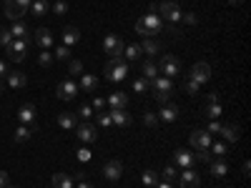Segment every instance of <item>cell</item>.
<instances>
[{"mask_svg":"<svg viewBox=\"0 0 251 188\" xmlns=\"http://www.w3.org/2000/svg\"><path fill=\"white\" fill-rule=\"evenodd\" d=\"M188 143H191L196 151H203V148L211 145V133H208V131H194L191 138H188Z\"/></svg>","mask_w":251,"mask_h":188,"instance_id":"4fadbf2b","label":"cell"},{"mask_svg":"<svg viewBox=\"0 0 251 188\" xmlns=\"http://www.w3.org/2000/svg\"><path fill=\"white\" fill-rule=\"evenodd\" d=\"M33 0H5V15L10 20H23Z\"/></svg>","mask_w":251,"mask_h":188,"instance_id":"277c9868","label":"cell"},{"mask_svg":"<svg viewBox=\"0 0 251 188\" xmlns=\"http://www.w3.org/2000/svg\"><path fill=\"white\" fill-rule=\"evenodd\" d=\"M3 91H5V83H3V78H0V95H3Z\"/></svg>","mask_w":251,"mask_h":188,"instance_id":"6125c7cd","label":"cell"},{"mask_svg":"<svg viewBox=\"0 0 251 188\" xmlns=\"http://www.w3.org/2000/svg\"><path fill=\"white\" fill-rule=\"evenodd\" d=\"M106 78L111 80V83H121V80H126V75H128V66H126V60L123 63H116V60H108V66H106Z\"/></svg>","mask_w":251,"mask_h":188,"instance_id":"5b68a950","label":"cell"},{"mask_svg":"<svg viewBox=\"0 0 251 188\" xmlns=\"http://www.w3.org/2000/svg\"><path fill=\"white\" fill-rule=\"evenodd\" d=\"M28 10H30L35 18H40V15H46V13L50 10V3H48V0H33Z\"/></svg>","mask_w":251,"mask_h":188,"instance_id":"d6a6232c","label":"cell"},{"mask_svg":"<svg viewBox=\"0 0 251 188\" xmlns=\"http://www.w3.org/2000/svg\"><path fill=\"white\" fill-rule=\"evenodd\" d=\"M78 91H80V88L75 86L73 80H63L60 86H58V93H55V95H58L60 100H73V98L78 95Z\"/></svg>","mask_w":251,"mask_h":188,"instance_id":"9a60e30c","label":"cell"},{"mask_svg":"<svg viewBox=\"0 0 251 188\" xmlns=\"http://www.w3.org/2000/svg\"><path fill=\"white\" fill-rule=\"evenodd\" d=\"M5 186H10V176L5 171H0V188H5Z\"/></svg>","mask_w":251,"mask_h":188,"instance_id":"db71d44e","label":"cell"},{"mask_svg":"<svg viewBox=\"0 0 251 188\" xmlns=\"http://www.w3.org/2000/svg\"><path fill=\"white\" fill-rule=\"evenodd\" d=\"M38 63H40L43 68H48L50 63H53V53H48V50H40V55H38Z\"/></svg>","mask_w":251,"mask_h":188,"instance_id":"60d3db41","label":"cell"},{"mask_svg":"<svg viewBox=\"0 0 251 188\" xmlns=\"http://www.w3.org/2000/svg\"><path fill=\"white\" fill-rule=\"evenodd\" d=\"M75 136L83 141V143H96V138H98V133H96V125L93 123H80V125H75Z\"/></svg>","mask_w":251,"mask_h":188,"instance_id":"7c38bea8","label":"cell"},{"mask_svg":"<svg viewBox=\"0 0 251 188\" xmlns=\"http://www.w3.org/2000/svg\"><path fill=\"white\" fill-rule=\"evenodd\" d=\"M18 120L23 123V125H35V106H30V103L20 106V111H18Z\"/></svg>","mask_w":251,"mask_h":188,"instance_id":"ac0fdd59","label":"cell"},{"mask_svg":"<svg viewBox=\"0 0 251 188\" xmlns=\"http://www.w3.org/2000/svg\"><path fill=\"white\" fill-rule=\"evenodd\" d=\"M96 120H98V125H103V128L113 125V123H111V116H108L106 111H98V113H96Z\"/></svg>","mask_w":251,"mask_h":188,"instance_id":"ab89813d","label":"cell"},{"mask_svg":"<svg viewBox=\"0 0 251 188\" xmlns=\"http://www.w3.org/2000/svg\"><path fill=\"white\" fill-rule=\"evenodd\" d=\"M33 133H35V125H20V128H15V143H25V141H30Z\"/></svg>","mask_w":251,"mask_h":188,"instance_id":"f546056e","label":"cell"},{"mask_svg":"<svg viewBox=\"0 0 251 188\" xmlns=\"http://www.w3.org/2000/svg\"><path fill=\"white\" fill-rule=\"evenodd\" d=\"M141 50L156 58V53H161V43H158V40H153V38H143V43H141Z\"/></svg>","mask_w":251,"mask_h":188,"instance_id":"1f68e13d","label":"cell"},{"mask_svg":"<svg viewBox=\"0 0 251 188\" xmlns=\"http://www.w3.org/2000/svg\"><path fill=\"white\" fill-rule=\"evenodd\" d=\"M111 123H116V125H121V128H126V125H131V116H128V111H126V108H113L111 113Z\"/></svg>","mask_w":251,"mask_h":188,"instance_id":"d6986e66","label":"cell"},{"mask_svg":"<svg viewBox=\"0 0 251 188\" xmlns=\"http://www.w3.org/2000/svg\"><path fill=\"white\" fill-rule=\"evenodd\" d=\"M55 58H58V60H68V58H71V48H68V46H58V48H55Z\"/></svg>","mask_w":251,"mask_h":188,"instance_id":"ee69618b","label":"cell"},{"mask_svg":"<svg viewBox=\"0 0 251 188\" xmlns=\"http://www.w3.org/2000/svg\"><path fill=\"white\" fill-rule=\"evenodd\" d=\"M208 168H211V176H216V178H224L228 173V165L224 163V158H211Z\"/></svg>","mask_w":251,"mask_h":188,"instance_id":"d4e9b609","label":"cell"},{"mask_svg":"<svg viewBox=\"0 0 251 188\" xmlns=\"http://www.w3.org/2000/svg\"><path fill=\"white\" fill-rule=\"evenodd\" d=\"M138 20L143 23L146 33H149V38H153V35H158V33L163 30V20H161V15H156V13L143 15V18H138Z\"/></svg>","mask_w":251,"mask_h":188,"instance_id":"ba28073f","label":"cell"},{"mask_svg":"<svg viewBox=\"0 0 251 188\" xmlns=\"http://www.w3.org/2000/svg\"><path fill=\"white\" fill-rule=\"evenodd\" d=\"M58 125H60V128H66V131H73L78 125V116L75 113H60L58 116Z\"/></svg>","mask_w":251,"mask_h":188,"instance_id":"484cf974","label":"cell"},{"mask_svg":"<svg viewBox=\"0 0 251 188\" xmlns=\"http://www.w3.org/2000/svg\"><path fill=\"white\" fill-rule=\"evenodd\" d=\"M151 88H153V98L161 103V106H166L174 95V80L166 78V75H158L156 80H151Z\"/></svg>","mask_w":251,"mask_h":188,"instance_id":"6da1fadb","label":"cell"},{"mask_svg":"<svg viewBox=\"0 0 251 188\" xmlns=\"http://www.w3.org/2000/svg\"><path fill=\"white\" fill-rule=\"evenodd\" d=\"M50 183H53V188H73V176H68V173H55V176L50 178Z\"/></svg>","mask_w":251,"mask_h":188,"instance_id":"83f0119b","label":"cell"},{"mask_svg":"<svg viewBox=\"0 0 251 188\" xmlns=\"http://www.w3.org/2000/svg\"><path fill=\"white\" fill-rule=\"evenodd\" d=\"M141 73H143V78L149 80V83L156 80V78L161 75V73H158V66H156V60H143V63H141Z\"/></svg>","mask_w":251,"mask_h":188,"instance_id":"44dd1931","label":"cell"},{"mask_svg":"<svg viewBox=\"0 0 251 188\" xmlns=\"http://www.w3.org/2000/svg\"><path fill=\"white\" fill-rule=\"evenodd\" d=\"M103 176H106V181H118V178L123 176V165H121V161H116V158L106 161V165H103Z\"/></svg>","mask_w":251,"mask_h":188,"instance_id":"5bb4252c","label":"cell"},{"mask_svg":"<svg viewBox=\"0 0 251 188\" xmlns=\"http://www.w3.org/2000/svg\"><path fill=\"white\" fill-rule=\"evenodd\" d=\"M183 91H186L188 95H199V91H201V83H196L194 78H186V83H183Z\"/></svg>","mask_w":251,"mask_h":188,"instance_id":"d590c367","label":"cell"},{"mask_svg":"<svg viewBox=\"0 0 251 188\" xmlns=\"http://www.w3.org/2000/svg\"><path fill=\"white\" fill-rule=\"evenodd\" d=\"M178 186H181V188H199V186H201V178H199V173H194L191 168H186V171L178 176Z\"/></svg>","mask_w":251,"mask_h":188,"instance_id":"2e32d148","label":"cell"},{"mask_svg":"<svg viewBox=\"0 0 251 188\" xmlns=\"http://www.w3.org/2000/svg\"><path fill=\"white\" fill-rule=\"evenodd\" d=\"M158 73H163L166 78L181 75V63H178L174 55H163V58H161V63H158Z\"/></svg>","mask_w":251,"mask_h":188,"instance_id":"52a82bcc","label":"cell"},{"mask_svg":"<svg viewBox=\"0 0 251 188\" xmlns=\"http://www.w3.org/2000/svg\"><path fill=\"white\" fill-rule=\"evenodd\" d=\"M149 88H151V83L146 80V78H136V80H133V91H136L138 95H143Z\"/></svg>","mask_w":251,"mask_h":188,"instance_id":"74e56055","label":"cell"},{"mask_svg":"<svg viewBox=\"0 0 251 188\" xmlns=\"http://www.w3.org/2000/svg\"><path fill=\"white\" fill-rule=\"evenodd\" d=\"M208 151H211V156H216V158H224V156H226V151H228V145H226V143H221V141H216V143L208 145Z\"/></svg>","mask_w":251,"mask_h":188,"instance_id":"836d02e7","label":"cell"},{"mask_svg":"<svg viewBox=\"0 0 251 188\" xmlns=\"http://www.w3.org/2000/svg\"><path fill=\"white\" fill-rule=\"evenodd\" d=\"M158 15L161 18H166V20H169V23H178V20H181V8L174 3V0H163V3L158 5Z\"/></svg>","mask_w":251,"mask_h":188,"instance_id":"8992f818","label":"cell"},{"mask_svg":"<svg viewBox=\"0 0 251 188\" xmlns=\"http://www.w3.org/2000/svg\"><path fill=\"white\" fill-rule=\"evenodd\" d=\"M153 188H174V183H166V181H163V183H156Z\"/></svg>","mask_w":251,"mask_h":188,"instance_id":"91938a15","label":"cell"},{"mask_svg":"<svg viewBox=\"0 0 251 188\" xmlns=\"http://www.w3.org/2000/svg\"><path fill=\"white\" fill-rule=\"evenodd\" d=\"M80 40V33H78V28H73V25H68L66 30H63V46H73V43H78Z\"/></svg>","mask_w":251,"mask_h":188,"instance_id":"4dcf8cb0","label":"cell"},{"mask_svg":"<svg viewBox=\"0 0 251 188\" xmlns=\"http://www.w3.org/2000/svg\"><path fill=\"white\" fill-rule=\"evenodd\" d=\"M161 176H163V181H166V183H174V181H176V168H174V165H166Z\"/></svg>","mask_w":251,"mask_h":188,"instance_id":"b9f144b4","label":"cell"},{"mask_svg":"<svg viewBox=\"0 0 251 188\" xmlns=\"http://www.w3.org/2000/svg\"><path fill=\"white\" fill-rule=\"evenodd\" d=\"M75 156H78V161H80V163H88V161H91V151H88V148H78V151H75Z\"/></svg>","mask_w":251,"mask_h":188,"instance_id":"681fc988","label":"cell"},{"mask_svg":"<svg viewBox=\"0 0 251 188\" xmlns=\"http://www.w3.org/2000/svg\"><path fill=\"white\" fill-rule=\"evenodd\" d=\"M219 136H224L228 143H236L239 141V128L234 123H228V125H221V131H219Z\"/></svg>","mask_w":251,"mask_h":188,"instance_id":"f1b7e54d","label":"cell"},{"mask_svg":"<svg viewBox=\"0 0 251 188\" xmlns=\"http://www.w3.org/2000/svg\"><path fill=\"white\" fill-rule=\"evenodd\" d=\"M188 78H194L196 83H201V86H203V83H208V80H211V66H208L206 60L196 63V66L191 68V75H188Z\"/></svg>","mask_w":251,"mask_h":188,"instance_id":"9c48e42d","label":"cell"},{"mask_svg":"<svg viewBox=\"0 0 251 188\" xmlns=\"http://www.w3.org/2000/svg\"><path fill=\"white\" fill-rule=\"evenodd\" d=\"M10 40H13V35H10V30H5V28H0V46H8L10 43Z\"/></svg>","mask_w":251,"mask_h":188,"instance_id":"c3c4849f","label":"cell"},{"mask_svg":"<svg viewBox=\"0 0 251 188\" xmlns=\"http://www.w3.org/2000/svg\"><path fill=\"white\" fill-rule=\"evenodd\" d=\"M8 75V66H5V60H0V78H5Z\"/></svg>","mask_w":251,"mask_h":188,"instance_id":"9f6ffc18","label":"cell"},{"mask_svg":"<svg viewBox=\"0 0 251 188\" xmlns=\"http://www.w3.org/2000/svg\"><path fill=\"white\" fill-rule=\"evenodd\" d=\"M123 40L116 35V33H111V35H106L103 38V50H106V55H111V60H116V63H123Z\"/></svg>","mask_w":251,"mask_h":188,"instance_id":"7a4b0ae2","label":"cell"},{"mask_svg":"<svg viewBox=\"0 0 251 188\" xmlns=\"http://www.w3.org/2000/svg\"><path fill=\"white\" fill-rule=\"evenodd\" d=\"M33 43V40H20V38H13L10 43L5 46V55L10 58V60H15V63H20V60H25V53H28V46Z\"/></svg>","mask_w":251,"mask_h":188,"instance_id":"3957f363","label":"cell"},{"mask_svg":"<svg viewBox=\"0 0 251 188\" xmlns=\"http://www.w3.org/2000/svg\"><path fill=\"white\" fill-rule=\"evenodd\" d=\"M78 188H93V186H91V183H88V181H83V178H80V176H78Z\"/></svg>","mask_w":251,"mask_h":188,"instance_id":"6f0895ef","label":"cell"},{"mask_svg":"<svg viewBox=\"0 0 251 188\" xmlns=\"http://www.w3.org/2000/svg\"><path fill=\"white\" fill-rule=\"evenodd\" d=\"M226 3H228V5H241L244 0H226Z\"/></svg>","mask_w":251,"mask_h":188,"instance_id":"94428289","label":"cell"},{"mask_svg":"<svg viewBox=\"0 0 251 188\" xmlns=\"http://www.w3.org/2000/svg\"><path fill=\"white\" fill-rule=\"evenodd\" d=\"M10 35H13V38H20V40H33V38H30V28L23 23V20H13Z\"/></svg>","mask_w":251,"mask_h":188,"instance_id":"ffe728a7","label":"cell"},{"mask_svg":"<svg viewBox=\"0 0 251 188\" xmlns=\"http://www.w3.org/2000/svg\"><path fill=\"white\" fill-rule=\"evenodd\" d=\"M78 118L91 120V118H93V108H91V106H80V108H78Z\"/></svg>","mask_w":251,"mask_h":188,"instance_id":"bcb514c9","label":"cell"},{"mask_svg":"<svg viewBox=\"0 0 251 188\" xmlns=\"http://www.w3.org/2000/svg\"><path fill=\"white\" fill-rule=\"evenodd\" d=\"M91 108H93V111H103V108H106V98H98V95H93Z\"/></svg>","mask_w":251,"mask_h":188,"instance_id":"f907efd6","label":"cell"},{"mask_svg":"<svg viewBox=\"0 0 251 188\" xmlns=\"http://www.w3.org/2000/svg\"><path fill=\"white\" fill-rule=\"evenodd\" d=\"M106 103H108L111 108H126V106H128V95H126V93H121V91H118V93H111Z\"/></svg>","mask_w":251,"mask_h":188,"instance_id":"4316f807","label":"cell"},{"mask_svg":"<svg viewBox=\"0 0 251 188\" xmlns=\"http://www.w3.org/2000/svg\"><path fill=\"white\" fill-rule=\"evenodd\" d=\"M141 46H128V48H123V60H136V58H141Z\"/></svg>","mask_w":251,"mask_h":188,"instance_id":"e575fe53","label":"cell"},{"mask_svg":"<svg viewBox=\"0 0 251 188\" xmlns=\"http://www.w3.org/2000/svg\"><path fill=\"white\" fill-rule=\"evenodd\" d=\"M208 133H211V136H219V131H221V123L219 120H211V123H208V128H206Z\"/></svg>","mask_w":251,"mask_h":188,"instance_id":"f5cc1de1","label":"cell"},{"mask_svg":"<svg viewBox=\"0 0 251 188\" xmlns=\"http://www.w3.org/2000/svg\"><path fill=\"white\" fill-rule=\"evenodd\" d=\"M249 171H251V165H249V161H244V165H241V173H244V176H249Z\"/></svg>","mask_w":251,"mask_h":188,"instance_id":"680465c9","label":"cell"},{"mask_svg":"<svg viewBox=\"0 0 251 188\" xmlns=\"http://www.w3.org/2000/svg\"><path fill=\"white\" fill-rule=\"evenodd\" d=\"M5 80H8V86H10V88H25V83H28L25 73H20V70H8Z\"/></svg>","mask_w":251,"mask_h":188,"instance_id":"7402d4cb","label":"cell"},{"mask_svg":"<svg viewBox=\"0 0 251 188\" xmlns=\"http://www.w3.org/2000/svg\"><path fill=\"white\" fill-rule=\"evenodd\" d=\"M30 35H33V43H35L38 48H43V50H48V48L53 46V40H55L53 33H50L48 28H38V30L30 33Z\"/></svg>","mask_w":251,"mask_h":188,"instance_id":"8fae6325","label":"cell"},{"mask_svg":"<svg viewBox=\"0 0 251 188\" xmlns=\"http://www.w3.org/2000/svg\"><path fill=\"white\" fill-rule=\"evenodd\" d=\"M83 93H96L98 88V78L96 75H86V73H80V86H78Z\"/></svg>","mask_w":251,"mask_h":188,"instance_id":"603a6c76","label":"cell"},{"mask_svg":"<svg viewBox=\"0 0 251 188\" xmlns=\"http://www.w3.org/2000/svg\"><path fill=\"white\" fill-rule=\"evenodd\" d=\"M50 10H53L55 15H66V13H68V3H66V0H55V3L50 5Z\"/></svg>","mask_w":251,"mask_h":188,"instance_id":"f35d334b","label":"cell"},{"mask_svg":"<svg viewBox=\"0 0 251 188\" xmlns=\"http://www.w3.org/2000/svg\"><path fill=\"white\" fill-rule=\"evenodd\" d=\"M194 158H196V161H201V163H211V158H214V156H211V151H208V148H203V151H196V153H194Z\"/></svg>","mask_w":251,"mask_h":188,"instance_id":"7bdbcfd3","label":"cell"},{"mask_svg":"<svg viewBox=\"0 0 251 188\" xmlns=\"http://www.w3.org/2000/svg\"><path fill=\"white\" fill-rule=\"evenodd\" d=\"M203 116H206V118H211V120H216V118L221 116V103H219V95H216V93H208V95H206Z\"/></svg>","mask_w":251,"mask_h":188,"instance_id":"30bf717a","label":"cell"},{"mask_svg":"<svg viewBox=\"0 0 251 188\" xmlns=\"http://www.w3.org/2000/svg\"><path fill=\"white\" fill-rule=\"evenodd\" d=\"M176 118H178V108L171 106V103H166V106L161 108V113H158V120H163V123H174Z\"/></svg>","mask_w":251,"mask_h":188,"instance_id":"cb8c5ba5","label":"cell"},{"mask_svg":"<svg viewBox=\"0 0 251 188\" xmlns=\"http://www.w3.org/2000/svg\"><path fill=\"white\" fill-rule=\"evenodd\" d=\"M143 123L149 125V128H153V125L158 123V116L156 113H143Z\"/></svg>","mask_w":251,"mask_h":188,"instance_id":"7dc6e473","label":"cell"},{"mask_svg":"<svg viewBox=\"0 0 251 188\" xmlns=\"http://www.w3.org/2000/svg\"><path fill=\"white\" fill-rule=\"evenodd\" d=\"M194 153L191 151H186V148H178L176 153H174V165H181V168H191L194 165Z\"/></svg>","mask_w":251,"mask_h":188,"instance_id":"e0dca14e","label":"cell"},{"mask_svg":"<svg viewBox=\"0 0 251 188\" xmlns=\"http://www.w3.org/2000/svg\"><path fill=\"white\" fill-rule=\"evenodd\" d=\"M5 188H18V186H5Z\"/></svg>","mask_w":251,"mask_h":188,"instance_id":"be15d7a7","label":"cell"},{"mask_svg":"<svg viewBox=\"0 0 251 188\" xmlns=\"http://www.w3.org/2000/svg\"><path fill=\"white\" fill-rule=\"evenodd\" d=\"M68 70H71V75H80L83 73V63L80 60H71L68 63Z\"/></svg>","mask_w":251,"mask_h":188,"instance_id":"f6af8a7d","label":"cell"},{"mask_svg":"<svg viewBox=\"0 0 251 188\" xmlns=\"http://www.w3.org/2000/svg\"><path fill=\"white\" fill-rule=\"evenodd\" d=\"M141 181H143L146 186H151V188H153V186L158 183V176H156V171H151V168H146V171L141 173Z\"/></svg>","mask_w":251,"mask_h":188,"instance_id":"8d00e7d4","label":"cell"},{"mask_svg":"<svg viewBox=\"0 0 251 188\" xmlns=\"http://www.w3.org/2000/svg\"><path fill=\"white\" fill-rule=\"evenodd\" d=\"M136 33H138V35H143V38H149V33H146V28H143L141 20H136Z\"/></svg>","mask_w":251,"mask_h":188,"instance_id":"11a10c76","label":"cell"},{"mask_svg":"<svg viewBox=\"0 0 251 188\" xmlns=\"http://www.w3.org/2000/svg\"><path fill=\"white\" fill-rule=\"evenodd\" d=\"M181 20L188 25H196V13H181Z\"/></svg>","mask_w":251,"mask_h":188,"instance_id":"816d5d0a","label":"cell"}]
</instances>
